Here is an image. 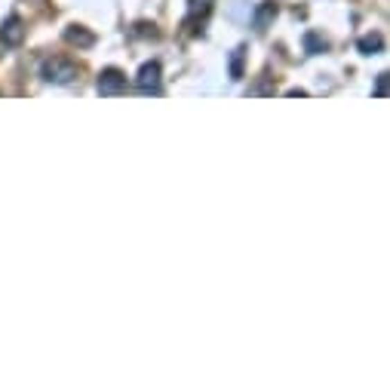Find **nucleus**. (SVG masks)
Returning a JSON list of instances; mask_svg holds the SVG:
<instances>
[{
    "label": "nucleus",
    "instance_id": "nucleus-1",
    "mask_svg": "<svg viewBox=\"0 0 390 390\" xmlns=\"http://www.w3.org/2000/svg\"><path fill=\"white\" fill-rule=\"evenodd\" d=\"M40 74H44V80H49V83H71L77 74H80V68H77L71 59H65V55H53V59L44 62Z\"/></svg>",
    "mask_w": 390,
    "mask_h": 390
},
{
    "label": "nucleus",
    "instance_id": "nucleus-2",
    "mask_svg": "<svg viewBox=\"0 0 390 390\" xmlns=\"http://www.w3.org/2000/svg\"><path fill=\"white\" fill-rule=\"evenodd\" d=\"M126 89V74L120 68H105L98 74V92L102 96H120Z\"/></svg>",
    "mask_w": 390,
    "mask_h": 390
},
{
    "label": "nucleus",
    "instance_id": "nucleus-3",
    "mask_svg": "<svg viewBox=\"0 0 390 390\" xmlns=\"http://www.w3.org/2000/svg\"><path fill=\"white\" fill-rule=\"evenodd\" d=\"M136 87L141 92H157L160 89V65H157V62H148V65H141L139 77H136Z\"/></svg>",
    "mask_w": 390,
    "mask_h": 390
},
{
    "label": "nucleus",
    "instance_id": "nucleus-4",
    "mask_svg": "<svg viewBox=\"0 0 390 390\" xmlns=\"http://www.w3.org/2000/svg\"><path fill=\"white\" fill-rule=\"evenodd\" d=\"M22 37H25L22 19L10 16V19H6V25H3V31H0V40H3V44H10V46H16V44H22Z\"/></svg>",
    "mask_w": 390,
    "mask_h": 390
},
{
    "label": "nucleus",
    "instance_id": "nucleus-5",
    "mask_svg": "<svg viewBox=\"0 0 390 390\" xmlns=\"http://www.w3.org/2000/svg\"><path fill=\"white\" fill-rule=\"evenodd\" d=\"M65 40H68V44H74V46H80V49H87V46L96 44V34L87 31L83 25H71L65 31Z\"/></svg>",
    "mask_w": 390,
    "mask_h": 390
},
{
    "label": "nucleus",
    "instance_id": "nucleus-6",
    "mask_svg": "<svg viewBox=\"0 0 390 390\" xmlns=\"http://www.w3.org/2000/svg\"><path fill=\"white\" fill-rule=\"evenodd\" d=\"M381 49H384V37H381V34H366V37H360V53L363 55H378Z\"/></svg>",
    "mask_w": 390,
    "mask_h": 390
},
{
    "label": "nucleus",
    "instance_id": "nucleus-7",
    "mask_svg": "<svg viewBox=\"0 0 390 390\" xmlns=\"http://www.w3.org/2000/svg\"><path fill=\"white\" fill-rule=\"evenodd\" d=\"M304 49H308L310 55H317V53H326L329 44H326V37H320L317 31H308V34H304Z\"/></svg>",
    "mask_w": 390,
    "mask_h": 390
},
{
    "label": "nucleus",
    "instance_id": "nucleus-8",
    "mask_svg": "<svg viewBox=\"0 0 390 390\" xmlns=\"http://www.w3.org/2000/svg\"><path fill=\"white\" fill-rule=\"evenodd\" d=\"M274 16H276V3H265L258 12H255V28H258V31H265L267 22H271Z\"/></svg>",
    "mask_w": 390,
    "mask_h": 390
},
{
    "label": "nucleus",
    "instance_id": "nucleus-9",
    "mask_svg": "<svg viewBox=\"0 0 390 390\" xmlns=\"http://www.w3.org/2000/svg\"><path fill=\"white\" fill-rule=\"evenodd\" d=\"M231 77L240 80L243 77V49H233V59H231Z\"/></svg>",
    "mask_w": 390,
    "mask_h": 390
},
{
    "label": "nucleus",
    "instance_id": "nucleus-10",
    "mask_svg": "<svg viewBox=\"0 0 390 390\" xmlns=\"http://www.w3.org/2000/svg\"><path fill=\"white\" fill-rule=\"evenodd\" d=\"M375 96H378V98H384V96H387V74H381V77H378V83H375Z\"/></svg>",
    "mask_w": 390,
    "mask_h": 390
}]
</instances>
